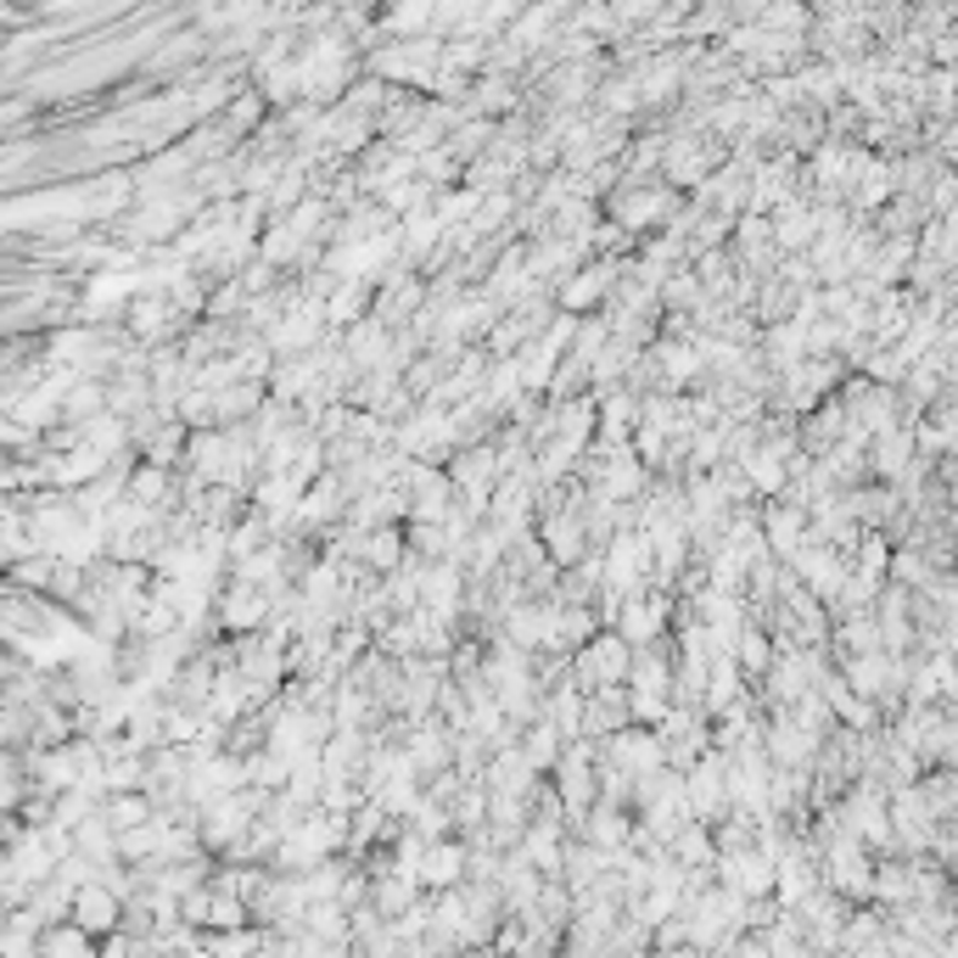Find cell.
Segmentation results:
<instances>
[{"instance_id":"3","label":"cell","mask_w":958,"mask_h":958,"mask_svg":"<svg viewBox=\"0 0 958 958\" xmlns=\"http://www.w3.org/2000/svg\"><path fill=\"white\" fill-rule=\"evenodd\" d=\"M516 746H521V757L532 762V774H543V768H556V757H561V729L543 718V724H532Z\"/></svg>"},{"instance_id":"5","label":"cell","mask_w":958,"mask_h":958,"mask_svg":"<svg viewBox=\"0 0 958 958\" xmlns=\"http://www.w3.org/2000/svg\"><path fill=\"white\" fill-rule=\"evenodd\" d=\"M930 672L941 678V696H952V678H947V656H941V650H936ZM930 696H936V690H930V678H919V683H914V707H919V701H930Z\"/></svg>"},{"instance_id":"2","label":"cell","mask_w":958,"mask_h":958,"mask_svg":"<svg viewBox=\"0 0 958 958\" xmlns=\"http://www.w3.org/2000/svg\"><path fill=\"white\" fill-rule=\"evenodd\" d=\"M762 538H768V550H774V556H790L796 543L807 538V510H796V505H774V510L762 516Z\"/></svg>"},{"instance_id":"4","label":"cell","mask_w":958,"mask_h":958,"mask_svg":"<svg viewBox=\"0 0 958 958\" xmlns=\"http://www.w3.org/2000/svg\"><path fill=\"white\" fill-rule=\"evenodd\" d=\"M661 617H667V600H650V606H628V617H622V633L617 639H628V645H645V639H656V628H661Z\"/></svg>"},{"instance_id":"1","label":"cell","mask_w":958,"mask_h":958,"mask_svg":"<svg viewBox=\"0 0 958 958\" xmlns=\"http://www.w3.org/2000/svg\"><path fill=\"white\" fill-rule=\"evenodd\" d=\"M628 650H633V645L617 639V633L583 645V656H578V690L589 696V690H600V683H622V678H628V661H633Z\"/></svg>"}]
</instances>
